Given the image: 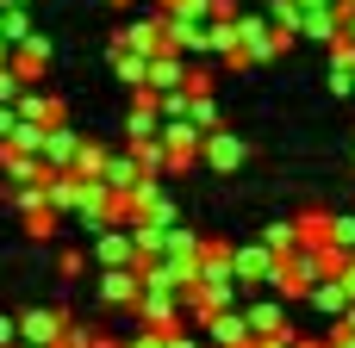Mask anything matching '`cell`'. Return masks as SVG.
I'll use <instances>...</instances> for the list:
<instances>
[{
    "instance_id": "obj_39",
    "label": "cell",
    "mask_w": 355,
    "mask_h": 348,
    "mask_svg": "<svg viewBox=\"0 0 355 348\" xmlns=\"http://www.w3.org/2000/svg\"><path fill=\"white\" fill-rule=\"evenodd\" d=\"M0 348H19V318H0Z\"/></svg>"
},
{
    "instance_id": "obj_19",
    "label": "cell",
    "mask_w": 355,
    "mask_h": 348,
    "mask_svg": "<svg viewBox=\"0 0 355 348\" xmlns=\"http://www.w3.org/2000/svg\"><path fill=\"white\" fill-rule=\"evenodd\" d=\"M12 68H19L25 81H37V75L50 68V37L37 31V37H25V44H12Z\"/></svg>"
},
{
    "instance_id": "obj_24",
    "label": "cell",
    "mask_w": 355,
    "mask_h": 348,
    "mask_svg": "<svg viewBox=\"0 0 355 348\" xmlns=\"http://www.w3.org/2000/svg\"><path fill=\"white\" fill-rule=\"evenodd\" d=\"M19 218H25V237H31V243H50V237H56V230L69 224V218H62L56 205H37V212H19Z\"/></svg>"
},
{
    "instance_id": "obj_27",
    "label": "cell",
    "mask_w": 355,
    "mask_h": 348,
    "mask_svg": "<svg viewBox=\"0 0 355 348\" xmlns=\"http://www.w3.org/2000/svg\"><path fill=\"white\" fill-rule=\"evenodd\" d=\"M331 237H337V218L331 212H300V243H318L324 249Z\"/></svg>"
},
{
    "instance_id": "obj_34",
    "label": "cell",
    "mask_w": 355,
    "mask_h": 348,
    "mask_svg": "<svg viewBox=\"0 0 355 348\" xmlns=\"http://www.w3.org/2000/svg\"><path fill=\"white\" fill-rule=\"evenodd\" d=\"M81 268H87L81 249H62V255H56V280H81Z\"/></svg>"
},
{
    "instance_id": "obj_13",
    "label": "cell",
    "mask_w": 355,
    "mask_h": 348,
    "mask_svg": "<svg viewBox=\"0 0 355 348\" xmlns=\"http://www.w3.org/2000/svg\"><path fill=\"white\" fill-rule=\"evenodd\" d=\"M306 305H312V311H318V318H324V324H337V318H343V311H349L355 299H349V286H343V280H337V274H324V280H318V286H312V293H306Z\"/></svg>"
},
{
    "instance_id": "obj_29",
    "label": "cell",
    "mask_w": 355,
    "mask_h": 348,
    "mask_svg": "<svg viewBox=\"0 0 355 348\" xmlns=\"http://www.w3.org/2000/svg\"><path fill=\"white\" fill-rule=\"evenodd\" d=\"M0 37H12V44H25V37H37V25H31V12H25V6H0Z\"/></svg>"
},
{
    "instance_id": "obj_5",
    "label": "cell",
    "mask_w": 355,
    "mask_h": 348,
    "mask_svg": "<svg viewBox=\"0 0 355 348\" xmlns=\"http://www.w3.org/2000/svg\"><path fill=\"white\" fill-rule=\"evenodd\" d=\"M137 299H144V262H131V268H100V305L137 311Z\"/></svg>"
},
{
    "instance_id": "obj_10",
    "label": "cell",
    "mask_w": 355,
    "mask_h": 348,
    "mask_svg": "<svg viewBox=\"0 0 355 348\" xmlns=\"http://www.w3.org/2000/svg\"><path fill=\"white\" fill-rule=\"evenodd\" d=\"M243 318H250V336L262 342V336H287L293 324H287V299L275 293V299H256V305H243Z\"/></svg>"
},
{
    "instance_id": "obj_35",
    "label": "cell",
    "mask_w": 355,
    "mask_h": 348,
    "mask_svg": "<svg viewBox=\"0 0 355 348\" xmlns=\"http://www.w3.org/2000/svg\"><path fill=\"white\" fill-rule=\"evenodd\" d=\"M94 342H100V336H94L87 324H69V330H62V342H56V348H94Z\"/></svg>"
},
{
    "instance_id": "obj_38",
    "label": "cell",
    "mask_w": 355,
    "mask_h": 348,
    "mask_svg": "<svg viewBox=\"0 0 355 348\" xmlns=\"http://www.w3.org/2000/svg\"><path fill=\"white\" fill-rule=\"evenodd\" d=\"M168 348H206V342H200V336H193L187 324H175V330H168Z\"/></svg>"
},
{
    "instance_id": "obj_21",
    "label": "cell",
    "mask_w": 355,
    "mask_h": 348,
    "mask_svg": "<svg viewBox=\"0 0 355 348\" xmlns=\"http://www.w3.org/2000/svg\"><path fill=\"white\" fill-rule=\"evenodd\" d=\"M100 181H106L112 193H131V187L144 181V162H137L131 149H112V162H106V174H100Z\"/></svg>"
},
{
    "instance_id": "obj_25",
    "label": "cell",
    "mask_w": 355,
    "mask_h": 348,
    "mask_svg": "<svg viewBox=\"0 0 355 348\" xmlns=\"http://www.w3.org/2000/svg\"><path fill=\"white\" fill-rule=\"evenodd\" d=\"M237 50V19H206V56H231Z\"/></svg>"
},
{
    "instance_id": "obj_4",
    "label": "cell",
    "mask_w": 355,
    "mask_h": 348,
    "mask_svg": "<svg viewBox=\"0 0 355 348\" xmlns=\"http://www.w3.org/2000/svg\"><path fill=\"white\" fill-rule=\"evenodd\" d=\"M112 50H144V56H162V50H168V12L156 6L150 19L119 25V31H112Z\"/></svg>"
},
{
    "instance_id": "obj_41",
    "label": "cell",
    "mask_w": 355,
    "mask_h": 348,
    "mask_svg": "<svg viewBox=\"0 0 355 348\" xmlns=\"http://www.w3.org/2000/svg\"><path fill=\"white\" fill-rule=\"evenodd\" d=\"M100 6H131V0H100Z\"/></svg>"
},
{
    "instance_id": "obj_22",
    "label": "cell",
    "mask_w": 355,
    "mask_h": 348,
    "mask_svg": "<svg viewBox=\"0 0 355 348\" xmlns=\"http://www.w3.org/2000/svg\"><path fill=\"white\" fill-rule=\"evenodd\" d=\"M300 37H312V44H337L343 37V12H306V25H300Z\"/></svg>"
},
{
    "instance_id": "obj_26",
    "label": "cell",
    "mask_w": 355,
    "mask_h": 348,
    "mask_svg": "<svg viewBox=\"0 0 355 348\" xmlns=\"http://www.w3.org/2000/svg\"><path fill=\"white\" fill-rule=\"evenodd\" d=\"M131 156L144 162V174H168V143H162V137H137Z\"/></svg>"
},
{
    "instance_id": "obj_33",
    "label": "cell",
    "mask_w": 355,
    "mask_h": 348,
    "mask_svg": "<svg viewBox=\"0 0 355 348\" xmlns=\"http://www.w3.org/2000/svg\"><path fill=\"white\" fill-rule=\"evenodd\" d=\"M187 118L206 125V131H218V100L212 93H187Z\"/></svg>"
},
{
    "instance_id": "obj_14",
    "label": "cell",
    "mask_w": 355,
    "mask_h": 348,
    "mask_svg": "<svg viewBox=\"0 0 355 348\" xmlns=\"http://www.w3.org/2000/svg\"><path fill=\"white\" fill-rule=\"evenodd\" d=\"M206 336H212V348H250V342H256V336H250V318H243V305L218 311V318L206 324Z\"/></svg>"
},
{
    "instance_id": "obj_17",
    "label": "cell",
    "mask_w": 355,
    "mask_h": 348,
    "mask_svg": "<svg viewBox=\"0 0 355 348\" xmlns=\"http://www.w3.org/2000/svg\"><path fill=\"white\" fill-rule=\"evenodd\" d=\"M81 143H87V137H81L75 125H50V137H44V162H50V168H75Z\"/></svg>"
},
{
    "instance_id": "obj_7",
    "label": "cell",
    "mask_w": 355,
    "mask_h": 348,
    "mask_svg": "<svg viewBox=\"0 0 355 348\" xmlns=\"http://www.w3.org/2000/svg\"><path fill=\"white\" fill-rule=\"evenodd\" d=\"M212 174H237L243 162H250V143L231 131V125H218V131H206V156H200Z\"/></svg>"
},
{
    "instance_id": "obj_3",
    "label": "cell",
    "mask_w": 355,
    "mask_h": 348,
    "mask_svg": "<svg viewBox=\"0 0 355 348\" xmlns=\"http://www.w3.org/2000/svg\"><path fill=\"white\" fill-rule=\"evenodd\" d=\"M125 224H181V212H175L162 174H144V181L125 193Z\"/></svg>"
},
{
    "instance_id": "obj_20",
    "label": "cell",
    "mask_w": 355,
    "mask_h": 348,
    "mask_svg": "<svg viewBox=\"0 0 355 348\" xmlns=\"http://www.w3.org/2000/svg\"><path fill=\"white\" fill-rule=\"evenodd\" d=\"M331 93H337V100L355 93V37H337V44H331Z\"/></svg>"
},
{
    "instance_id": "obj_43",
    "label": "cell",
    "mask_w": 355,
    "mask_h": 348,
    "mask_svg": "<svg viewBox=\"0 0 355 348\" xmlns=\"http://www.w3.org/2000/svg\"><path fill=\"white\" fill-rule=\"evenodd\" d=\"M19 348H37V342H19Z\"/></svg>"
},
{
    "instance_id": "obj_23",
    "label": "cell",
    "mask_w": 355,
    "mask_h": 348,
    "mask_svg": "<svg viewBox=\"0 0 355 348\" xmlns=\"http://www.w3.org/2000/svg\"><path fill=\"white\" fill-rule=\"evenodd\" d=\"M112 75H119L125 87H144V81H150V56H144V50H112Z\"/></svg>"
},
{
    "instance_id": "obj_18",
    "label": "cell",
    "mask_w": 355,
    "mask_h": 348,
    "mask_svg": "<svg viewBox=\"0 0 355 348\" xmlns=\"http://www.w3.org/2000/svg\"><path fill=\"white\" fill-rule=\"evenodd\" d=\"M168 50L206 56V19H175V12H168Z\"/></svg>"
},
{
    "instance_id": "obj_16",
    "label": "cell",
    "mask_w": 355,
    "mask_h": 348,
    "mask_svg": "<svg viewBox=\"0 0 355 348\" xmlns=\"http://www.w3.org/2000/svg\"><path fill=\"white\" fill-rule=\"evenodd\" d=\"M0 174L19 187V181H50V162L44 156H31V149H12V143H0Z\"/></svg>"
},
{
    "instance_id": "obj_32",
    "label": "cell",
    "mask_w": 355,
    "mask_h": 348,
    "mask_svg": "<svg viewBox=\"0 0 355 348\" xmlns=\"http://www.w3.org/2000/svg\"><path fill=\"white\" fill-rule=\"evenodd\" d=\"M262 243H268V249H281V255H287V249H300V218L268 224V230H262Z\"/></svg>"
},
{
    "instance_id": "obj_42",
    "label": "cell",
    "mask_w": 355,
    "mask_h": 348,
    "mask_svg": "<svg viewBox=\"0 0 355 348\" xmlns=\"http://www.w3.org/2000/svg\"><path fill=\"white\" fill-rule=\"evenodd\" d=\"M343 12H355V0H343Z\"/></svg>"
},
{
    "instance_id": "obj_40",
    "label": "cell",
    "mask_w": 355,
    "mask_h": 348,
    "mask_svg": "<svg viewBox=\"0 0 355 348\" xmlns=\"http://www.w3.org/2000/svg\"><path fill=\"white\" fill-rule=\"evenodd\" d=\"M337 280H343V286H349V299H355V262H349V268H343V274H337Z\"/></svg>"
},
{
    "instance_id": "obj_15",
    "label": "cell",
    "mask_w": 355,
    "mask_h": 348,
    "mask_svg": "<svg viewBox=\"0 0 355 348\" xmlns=\"http://www.w3.org/2000/svg\"><path fill=\"white\" fill-rule=\"evenodd\" d=\"M187 56L181 50H162V56H150V81L144 87H156V93H175V87H187Z\"/></svg>"
},
{
    "instance_id": "obj_9",
    "label": "cell",
    "mask_w": 355,
    "mask_h": 348,
    "mask_svg": "<svg viewBox=\"0 0 355 348\" xmlns=\"http://www.w3.org/2000/svg\"><path fill=\"white\" fill-rule=\"evenodd\" d=\"M94 262H100V268H131V262H144V255H137V230H131V224L100 230V237H94Z\"/></svg>"
},
{
    "instance_id": "obj_8",
    "label": "cell",
    "mask_w": 355,
    "mask_h": 348,
    "mask_svg": "<svg viewBox=\"0 0 355 348\" xmlns=\"http://www.w3.org/2000/svg\"><path fill=\"white\" fill-rule=\"evenodd\" d=\"M275 268H281V249H268L262 237L237 243V280L243 286H275Z\"/></svg>"
},
{
    "instance_id": "obj_6",
    "label": "cell",
    "mask_w": 355,
    "mask_h": 348,
    "mask_svg": "<svg viewBox=\"0 0 355 348\" xmlns=\"http://www.w3.org/2000/svg\"><path fill=\"white\" fill-rule=\"evenodd\" d=\"M75 318L62 311V305H31L25 318H19V342H37V348H56L62 342V330H69Z\"/></svg>"
},
{
    "instance_id": "obj_30",
    "label": "cell",
    "mask_w": 355,
    "mask_h": 348,
    "mask_svg": "<svg viewBox=\"0 0 355 348\" xmlns=\"http://www.w3.org/2000/svg\"><path fill=\"white\" fill-rule=\"evenodd\" d=\"M106 162H112V149L87 137V143H81V156H75V174H87V181H100V174H106Z\"/></svg>"
},
{
    "instance_id": "obj_36",
    "label": "cell",
    "mask_w": 355,
    "mask_h": 348,
    "mask_svg": "<svg viewBox=\"0 0 355 348\" xmlns=\"http://www.w3.org/2000/svg\"><path fill=\"white\" fill-rule=\"evenodd\" d=\"M212 81H218V75H212V68H200V62H193V68H187V93H212Z\"/></svg>"
},
{
    "instance_id": "obj_12",
    "label": "cell",
    "mask_w": 355,
    "mask_h": 348,
    "mask_svg": "<svg viewBox=\"0 0 355 348\" xmlns=\"http://www.w3.org/2000/svg\"><path fill=\"white\" fill-rule=\"evenodd\" d=\"M218 280H237V249L218 243V237H206V249H200V286H218Z\"/></svg>"
},
{
    "instance_id": "obj_28",
    "label": "cell",
    "mask_w": 355,
    "mask_h": 348,
    "mask_svg": "<svg viewBox=\"0 0 355 348\" xmlns=\"http://www.w3.org/2000/svg\"><path fill=\"white\" fill-rule=\"evenodd\" d=\"M200 249H206V237H200V230H187V224H168V249H162V255L200 262Z\"/></svg>"
},
{
    "instance_id": "obj_31",
    "label": "cell",
    "mask_w": 355,
    "mask_h": 348,
    "mask_svg": "<svg viewBox=\"0 0 355 348\" xmlns=\"http://www.w3.org/2000/svg\"><path fill=\"white\" fill-rule=\"evenodd\" d=\"M131 230H137V255H144V262H156V255L168 249V224H131Z\"/></svg>"
},
{
    "instance_id": "obj_11",
    "label": "cell",
    "mask_w": 355,
    "mask_h": 348,
    "mask_svg": "<svg viewBox=\"0 0 355 348\" xmlns=\"http://www.w3.org/2000/svg\"><path fill=\"white\" fill-rule=\"evenodd\" d=\"M12 106H19L25 118H37V125H69V106H62L56 93H44L37 81H25V93H19Z\"/></svg>"
},
{
    "instance_id": "obj_37",
    "label": "cell",
    "mask_w": 355,
    "mask_h": 348,
    "mask_svg": "<svg viewBox=\"0 0 355 348\" xmlns=\"http://www.w3.org/2000/svg\"><path fill=\"white\" fill-rule=\"evenodd\" d=\"M331 243H337V249H349V255H355V218H337V237H331Z\"/></svg>"
},
{
    "instance_id": "obj_1",
    "label": "cell",
    "mask_w": 355,
    "mask_h": 348,
    "mask_svg": "<svg viewBox=\"0 0 355 348\" xmlns=\"http://www.w3.org/2000/svg\"><path fill=\"white\" fill-rule=\"evenodd\" d=\"M287 50H293V31H281L268 12H237V50L225 56V68L231 75L237 68H262V62H275Z\"/></svg>"
},
{
    "instance_id": "obj_2",
    "label": "cell",
    "mask_w": 355,
    "mask_h": 348,
    "mask_svg": "<svg viewBox=\"0 0 355 348\" xmlns=\"http://www.w3.org/2000/svg\"><path fill=\"white\" fill-rule=\"evenodd\" d=\"M324 274H331L324 249H318V243H300V249L281 255V268H275V293H281V299H306Z\"/></svg>"
}]
</instances>
